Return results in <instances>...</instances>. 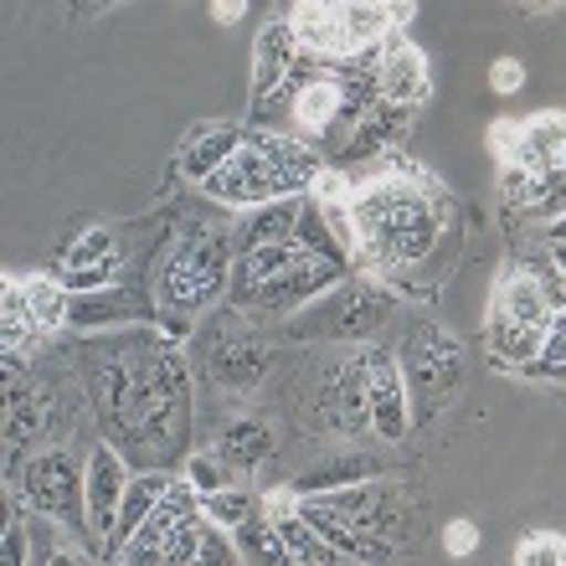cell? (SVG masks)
<instances>
[{"label": "cell", "instance_id": "obj_10", "mask_svg": "<svg viewBox=\"0 0 566 566\" xmlns=\"http://www.w3.org/2000/svg\"><path fill=\"white\" fill-rule=\"evenodd\" d=\"M407 124H412V108L381 98V104L356 124V135L340 145V170H356V165H371V160H391V149H402V139H407Z\"/></svg>", "mask_w": 566, "mask_h": 566}, {"label": "cell", "instance_id": "obj_19", "mask_svg": "<svg viewBox=\"0 0 566 566\" xmlns=\"http://www.w3.org/2000/svg\"><path fill=\"white\" fill-rule=\"evenodd\" d=\"M371 479H381V463L371 453H340V459L304 469L294 479V490L310 500V494H335V490H350V484H371Z\"/></svg>", "mask_w": 566, "mask_h": 566}, {"label": "cell", "instance_id": "obj_4", "mask_svg": "<svg viewBox=\"0 0 566 566\" xmlns=\"http://www.w3.org/2000/svg\"><path fill=\"white\" fill-rule=\"evenodd\" d=\"M201 196H211V201H222V207H269V201H283V196H298V186L289 176H279L269 165V155L253 145H242L232 160L217 170V176L201 186Z\"/></svg>", "mask_w": 566, "mask_h": 566}, {"label": "cell", "instance_id": "obj_13", "mask_svg": "<svg viewBox=\"0 0 566 566\" xmlns=\"http://www.w3.org/2000/svg\"><path fill=\"white\" fill-rule=\"evenodd\" d=\"M248 145V129H227V124H196L186 135V149H180V176L207 186L217 170H222L238 149Z\"/></svg>", "mask_w": 566, "mask_h": 566}, {"label": "cell", "instance_id": "obj_39", "mask_svg": "<svg viewBox=\"0 0 566 566\" xmlns=\"http://www.w3.org/2000/svg\"><path fill=\"white\" fill-rule=\"evenodd\" d=\"M387 15H391V31H402L412 15H418V6H387Z\"/></svg>", "mask_w": 566, "mask_h": 566}, {"label": "cell", "instance_id": "obj_15", "mask_svg": "<svg viewBox=\"0 0 566 566\" xmlns=\"http://www.w3.org/2000/svg\"><path fill=\"white\" fill-rule=\"evenodd\" d=\"M298 248L294 242H279V248H253V253H238V263H232V289H227V294L238 298L242 310H253L258 304V294H263V289H269L273 279H279V273H289L298 263Z\"/></svg>", "mask_w": 566, "mask_h": 566}, {"label": "cell", "instance_id": "obj_31", "mask_svg": "<svg viewBox=\"0 0 566 566\" xmlns=\"http://www.w3.org/2000/svg\"><path fill=\"white\" fill-rule=\"evenodd\" d=\"M531 217H546V222H562L566 217V170L541 176V201L531 207Z\"/></svg>", "mask_w": 566, "mask_h": 566}, {"label": "cell", "instance_id": "obj_29", "mask_svg": "<svg viewBox=\"0 0 566 566\" xmlns=\"http://www.w3.org/2000/svg\"><path fill=\"white\" fill-rule=\"evenodd\" d=\"M515 566H566V541L556 531H536L515 546Z\"/></svg>", "mask_w": 566, "mask_h": 566}, {"label": "cell", "instance_id": "obj_14", "mask_svg": "<svg viewBox=\"0 0 566 566\" xmlns=\"http://www.w3.org/2000/svg\"><path fill=\"white\" fill-rule=\"evenodd\" d=\"M494 319H510V325H531V329H552L556 310L546 304L541 283L531 269H505L500 289H494Z\"/></svg>", "mask_w": 566, "mask_h": 566}, {"label": "cell", "instance_id": "obj_26", "mask_svg": "<svg viewBox=\"0 0 566 566\" xmlns=\"http://www.w3.org/2000/svg\"><path fill=\"white\" fill-rule=\"evenodd\" d=\"M201 515H207L211 525H222V531H238V525H248L258 515V500L248 490H222V494H207V500H201Z\"/></svg>", "mask_w": 566, "mask_h": 566}, {"label": "cell", "instance_id": "obj_7", "mask_svg": "<svg viewBox=\"0 0 566 566\" xmlns=\"http://www.w3.org/2000/svg\"><path fill=\"white\" fill-rule=\"evenodd\" d=\"M387 314H391V298L376 283H345V289L329 294L325 310H314L310 329H325L335 340H366V335H376L387 325Z\"/></svg>", "mask_w": 566, "mask_h": 566}, {"label": "cell", "instance_id": "obj_9", "mask_svg": "<svg viewBox=\"0 0 566 566\" xmlns=\"http://www.w3.org/2000/svg\"><path fill=\"white\" fill-rule=\"evenodd\" d=\"M350 269H340V263H325V258H298L289 273H279V279L258 294L253 310H269V314H289V310H304L310 298L319 294H335L340 289V279Z\"/></svg>", "mask_w": 566, "mask_h": 566}, {"label": "cell", "instance_id": "obj_16", "mask_svg": "<svg viewBox=\"0 0 566 566\" xmlns=\"http://www.w3.org/2000/svg\"><path fill=\"white\" fill-rule=\"evenodd\" d=\"M298 31V46L314 52V57H329V62H356L350 42H345L340 21H335V6H319V0H298L294 11H289Z\"/></svg>", "mask_w": 566, "mask_h": 566}, {"label": "cell", "instance_id": "obj_37", "mask_svg": "<svg viewBox=\"0 0 566 566\" xmlns=\"http://www.w3.org/2000/svg\"><path fill=\"white\" fill-rule=\"evenodd\" d=\"M211 15H217L222 27H232V21H242V15H248V6H242V0H217V6H211Z\"/></svg>", "mask_w": 566, "mask_h": 566}, {"label": "cell", "instance_id": "obj_27", "mask_svg": "<svg viewBox=\"0 0 566 566\" xmlns=\"http://www.w3.org/2000/svg\"><path fill=\"white\" fill-rule=\"evenodd\" d=\"M186 484H191V490L207 500V494L238 490V474H232V469H227L217 453H196V459H186Z\"/></svg>", "mask_w": 566, "mask_h": 566}, {"label": "cell", "instance_id": "obj_12", "mask_svg": "<svg viewBox=\"0 0 566 566\" xmlns=\"http://www.w3.org/2000/svg\"><path fill=\"white\" fill-rule=\"evenodd\" d=\"M298 31H294V21L289 15H273L269 27L258 31V46H253V98L258 104H269L273 93L289 83V73H294V62H298Z\"/></svg>", "mask_w": 566, "mask_h": 566}, {"label": "cell", "instance_id": "obj_1", "mask_svg": "<svg viewBox=\"0 0 566 566\" xmlns=\"http://www.w3.org/2000/svg\"><path fill=\"white\" fill-rule=\"evenodd\" d=\"M21 484L15 494L31 505V515L42 521H57V531H67L73 541H88V474H77V463L62 453V448H46V453H31L27 469H21ZM98 552V546H93Z\"/></svg>", "mask_w": 566, "mask_h": 566}, {"label": "cell", "instance_id": "obj_32", "mask_svg": "<svg viewBox=\"0 0 566 566\" xmlns=\"http://www.w3.org/2000/svg\"><path fill=\"white\" fill-rule=\"evenodd\" d=\"M500 186H505V201L510 207H536L541 201V176H525V170H505V180H500Z\"/></svg>", "mask_w": 566, "mask_h": 566}, {"label": "cell", "instance_id": "obj_3", "mask_svg": "<svg viewBox=\"0 0 566 566\" xmlns=\"http://www.w3.org/2000/svg\"><path fill=\"white\" fill-rule=\"evenodd\" d=\"M402 376H407V397L418 402V412H412V418L428 422L432 412L448 402V391L459 387V376H463V350L448 340L443 329H428V325H422L418 335H412V345H407Z\"/></svg>", "mask_w": 566, "mask_h": 566}, {"label": "cell", "instance_id": "obj_30", "mask_svg": "<svg viewBox=\"0 0 566 566\" xmlns=\"http://www.w3.org/2000/svg\"><path fill=\"white\" fill-rule=\"evenodd\" d=\"M196 566H242L238 541L227 536L222 525H207V541H201V556H196Z\"/></svg>", "mask_w": 566, "mask_h": 566}, {"label": "cell", "instance_id": "obj_36", "mask_svg": "<svg viewBox=\"0 0 566 566\" xmlns=\"http://www.w3.org/2000/svg\"><path fill=\"white\" fill-rule=\"evenodd\" d=\"M42 566H93V556L73 552V546H57L52 556H42Z\"/></svg>", "mask_w": 566, "mask_h": 566}, {"label": "cell", "instance_id": "obj_40", "mask_svg": "<svg viewBox=\"0 0 566 566\" xmlns=\"http://www.w3.org/2000/svg\"><path fill=\"white\" fill-rule=\"evenodd\" d=\"M552 11H562V6H552V0H536V6H525V15H552Z\"/></svg>", "mask_w": 566, "mask_h": 566}, {"label": "cell", "instance_id": "obj_34", "mask_svg": "<svg viewBox=\"0 0 566 566\" xmlns=\"http://www.w3.org/2000/svg\"><path fill=\"white\" fill-rule=\"evenodd\" d=\"M443 546H448V556H474V546H479V525L474 521H453L443 531Z\"/></svg>", "mask_w": 566, "mask_h": 566}, {"label": "cell", "instance_id": "obj_11", "mask_svg": "<svg viewBox=\"0 0 566 566\" xmlns=\"http://www.w3.org/2000/svg\"><path fill=\"white\" fill-rule=\"evenodd\" d=\"M376 77H381V98H387V104H402V108H418L432 88L428 57L407 42L402 31H391L387 42H381V67H376Z\"/></svg>", "mask_w": 566, "mask_h": 566}, {"label": "cell", "instance_id": "obj_23", "mask_svg": "<svg viewBox=\"0 0 566 566\" xmlns=\"http://www.w3.org/2000/svg\"><path fill=\"white\" fill-rule=\"evenodd\" d=\"M541 345H546V329L510 325V319H494V314H490V350H494V360H500V366L525 371L531 360H541Z\"/></svg>", "mask_w": 566, "mask_h": 566}, {"label": "cell", "instance_id": "obj_5", "mask_svg": "<svg viewBox=\"0 0 566 566\" xmlns=\"http://www.w3.org/2000/svg\"><path fill=\"white\" fill-rule=\"evenodd\" d=\"M366 360V397H371V432L381 443H402L412 432V397H407V376L397 356L387 350H360Z\"/></svg>", "mask_w": 566, "mask_h": 566}, {"label": "cell", "instance_id": "obj_20", "mask_svg": "<svg viewBox=\"0 0 566 566\" xmlns=\"http://www.w3.org/2000/svg\"><path fill=\"white\" fill-rule=\"evenodd\" d=\"M211 453H217L232 474H248V469H258V463L273 453V432H269V422L238 418V422H227V428H222V438H217V448H211Z\"/></svg>", "mask_w": 566, "mask_h": 566}, {"label": "cell", "instance_id": "obj_21", "mask_svg": "<svg viewBox=\"0 0 566 566\" xmlns=\"http://www.w3.org/2000/svg\"><path fill=\"white\" fill-rule=\"evenodd\" d=\"M294 248L304 258H325V263H340L350 269V253H345V242L335 238V227H329L325 207L304 196V211H298V227H294Z\"/></svg>", "mask_w": 566, "mask_h": 566}, {"label": "cell", "instance_id": "obj_22", "mask_svg": "<svg viewBox=\"0 0 566 566\" xmlns=\"http://www.w3.org/2000/svg\"><path fill=\"white\" fill-rule=\"evenodd\" d=\"M232 541H238L242 566H294V552L283 546L279 525H273L269 515H253L248 525H238V531H232Z\"/></svg>", "mask_w": 566, "mask_h": 566}, {"label": "cell", "instance_id": "obj_41", "mask_svg": "<svg viewBox=\"0 0 566 566\" xmlns=\"http://www.w3.org/2000/svg\"><path fill=\"white\" fill-rule=\"evenodd\" d=\"M562 170H566V149H562Z\"/></svg>", "mask_w": 566, "mask_h": 566}, {"label": "cell", "instance_id": "obj_18", "mask_svg": "<svg viewBox=\"0 0 566 566\" xmlns=\"http://www.w3.org/2000/svg\"><path fill=\"white\" fill-rule=\"evenodd\" d=\"M298 211H304V196H283V201H269L258 207L248 222L238 227V253H253V248H279V242H294Z\"/></svg>", "mask_w": 566, "mask_h": 566}, {"label": "cell", "instance_id": "obj_38", "mask_svg": "<svg viewBox=\"0 0 566 566\" xmlns=\"http://www.w3.org/2000/svg\"><path fill=\"white\" fill-rule=\"evenodd\" d=\"M160 329H165V335H170V345H176V340H186V335H191V325H186V314H170V310L160 314Z\"/></svg>", "mask_w": 566, "mask_h": 566}, {"label": "cell", "instance_id": "obj_8", "mask_svg": "<svg viewBox=\"0 0 566 566\" xmlns=\"http://www.w3.org/2000/svg\"><path fill=\"white\" fill-rule=\"evenodd\" d=\"M319 422L335 432H366L371 428V397H366V360L350 356L319 381Z\"/></svg>", "mask_w": 566, "mask_h": 566}, {"label": "cell", "instance_id": "obj_17", "mask_svg": "<svg viewBox=\"0 0 566 566\" xmlns=\"http://www.w3.org/2000/svg\"><path fill=\"white\" fill-rule=\"evenodd\" d=\"M170 484H176V479L160 474V469H155V474H135V479H129V494H124L119 525H114V541H108V562H114V556H119L124 546H129V536H135L139 525H145L149 515H155V510L165 505Z\"/></svg>", "mask_w": 566, "mask_h": 566}, {"label": "cell", "instance_id": "obj_2", "mask_svg": "<svg viewBox=\"0 0 566 566\" xmlns=\"http://www.w3.org/2000/svg\"><path fill=\"white\" fill-rule=\"evenodd\" d=\"M232 248L238 242L227 232H191L180 242L160 273V298L170 314H196L211 298L232 289Z\"/></svg>", "mask_w": 566, "mask_h": 566}, {"label": "cell", "instance_id": "obj_24", "mask_svg": "<svg viewBox=\"0 0 566 566\" xmlns=\"http://www.w3.org/2000/svg\"><path fill=\"white\" fill-rule=\"evenodd\" d=\"M27 298H31V319H36V329H46V335L73 319V294H67V283L27 279Z\"/></svg>", "mask_w": 566, "mask_h": 566}, {"label": "cell", "instance_id": "obj_28", "mask_svg": "<svg viewBox=\"0 0 566 566\" xmlns=\"http://www.w3.org/2000/svg\"><path fill=\"white\" fill-rule=\"evenodd\" d=\"M108 258H119L114 253V232H108V227H93V232H83V238L67 248V273L93 269V263H108Z\"/></svg>", "mask_w": 566, "mask_h": 566}, {"label": "cell", "instance_id": "obj_25", "mask_svg": "<svg viewBox=\"0 0 566 566\" xmlns=\"http://www.w3.org/2000/svg\"><path fill=\"white\" fill-rule=\"evenodd\" d=\"M211 376H217L222 387L248 391L258 376H263V350H258V345H222V350L211 356Z\"/></svg>", "mask_w": 566, "mask_h": 566}, {"label": "cell", "instance_id": "obj_6", "mask_svg": "<svg viewBox=\"0 0 566 566\" xmlns=\"http://www.w3.org/2000/svg\"><path fill=\"white\" fill-rule=\"evenodd\" d=\"M88 531H93V546H98V556H108V541H114V525H119V510H124V494H129V469H124V459L114 453L108 443L93 448L88 459Z\"/></svg>", "mask_w": 566, "mask_h": 566}, {"label": "cell", "instance_id": "obj_33", "mask_svg": "<svg viewBox=\"0 0 566 566\" xmlns=\"http://www.w3.org/2000/svg\"><path fill=\"white\" fill-rule=\"evenodd\" d=\"M0 566H31V525H6Z\"/></svg>", "mask_w": 566, "mask_h": 566}, {"label": "cell", "instance_id": "obj_35", "mask_svg": "<svg viewBox=\"0 0 566 566\" xmlns=\"http://www.w3.org/2000/svg\"><path fill=\"white\" fill-rule=\"evenodd\" d=\"M521 83H525V67H521L515 57H500V62L490 67V88H494V93H515Z\"/></svg>", "mask_w": 566, "mask_h": 566}]
</instances>
